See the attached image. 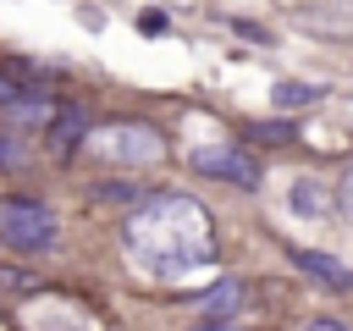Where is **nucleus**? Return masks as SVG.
Here are the masks:
<instances>
[{
	"label": "nucleus",
	"mask_w": 353,
	"mask_h": 331,
	"mask_svg": "<svg viewBox=\"0 0 353 331\" xmlns=\"http://www.w3.org/2000/svg\"><path fill=\"white\" fill-rule=\"evenodd\" d=\"M121 243H127V254L154 281H176V276L204 270L215 259L210 210L199 199H188V193H154V199H143L121 221Z\"/></svg>",
	"instance_id": "1"
},
{
	"label": "nucleus",
	"mask_w": 353,
	"mask_h": 331,
	"mask_svg": "<svg viewBox=\"0 0 353 331\" xmlns=\"http://www.w3.org/2000/svg\"><path fill=\"white\" fill-rule=\"evenodd\" d=\"M336 193H342V210H347V215H353V171H347V177H342V188H336Z\"/></svg>",
	"instance_id": "15"
},
{
	"label": "nucleus",
	"mask_w": 353,
	"mask_h": 331,
	"mask_svg": "<svg viewBox=\"0 0 353 331\" xmlns=\"http://www.w3.org/2000/svg\"><path fill=\"white\" fill-rule=\"evenodd\" d=\"M336 210H342V193L331 182H320V177H292L287 182V215H298V221H331Z\"/></svg>",
	"instance_id": "5"
},
{
	"label": "nucleus",
	"mask_w": 353,
	"mask_h": 331,
	"mask_svg": "<svg viewBox=\"0 0 353 331\" xmlns=\"http://www.w3.org/2000/svg\"><path fill=\"white\" fill-rule=\"evenodd\" d=\"M94 193H99V199H127V193H132V188H127V182H99V188H94Z\"/></svg>",
	"instance_id": "14"
},
{
	"label": "nucleus",
	"mask_w": 353,
	"mask_h": 331,
	"mask_svg": "<svg viewBox=\"0 0 353 331\" xmlns=\"http://www.w3.org/2000/svg\"><path fill=\"white\" fill-rule=\"evenodd\" d=\"M320 83H303V77H281L276 88H270V105L276 110H309V105H320Z\"/></svg>",
	"instance_id": "9"
},
{
	"label": "nucleus",
	"mask_w": 353,
	"mask_h": 331,
	"mask_svg": "<svg viewBox=\"0 0 353 331\" xmlns=\"http://www.w3.org/2000/svg\"><path fill=\"white\" fill-rule=\"evenodd\" d=\"M17 166H28V138L0 132V171H17Z\"/></svg>",
	"instance_id": "11"
},
{
	"label": "nucleus",
	"mask_w": 353,
	"mask_h": 331,
	"mask_svg": "<svg viewBox=\"0 0 353 331\" xmlns=\"http://www.w3.org/2000/svg\"><path fill=\"white\" fill-rule=\"evenodd\" d=\"M94 149L110 166H154V160H165V138L149 121H110V127L94 132Z\"/></svg>",
	"instance_id": "3"
},
{
	"label": "nucleus",
	"mask_w": 353,
	"mask_h": 331,
	"mask_svg": "<svg viewBox=\"0 0 353 331\" xmlns=\"http://www.w3.org/2000/svg\"><path fill=\"white\" fill-rule=\"evenodd\" d=\"M237 309H243V287H237V281H221V287H210V292L199 298V314H204L210 325H226Z\"/></svg>",
	"instance_id": "8"
},
{
	"label": "nucleus",
	"mask_w": 353,
	"mask_h": 331,
	"mask_svg": "<svg viewBox=\"0 0 353 331\" xmlns=\"http://www.w3.org/2000/svg\"><path fill=\"white\" fill-rule=\"evenodd\" d=\"M193 171L199 177H215V182H232V188H259V160L221 143V149H199L193 154Z\"/></svg>",
	"instance_id": "4"
},
{
	"label": "nucleus",
	"mask_w": 353,
	"mask_h": 331,
	"mask_svg": "<svg viewBox=\"0 0 353 331\" xmlns=\"http://www.w3.org/2000/svg\"><path fill=\"white\" fill-rule=\"evenodd\" d=\"M248 138H292V127H281V121H248Z\"/></svg>",
	"instance_id": "12"
},
{
	"label": "nucleus",
	"mask_w": 353,
	"mask_h": 331,
	"mask_svg": "<svg viewBox=\"0 0 353 331\" xmlns=\"http://www.w3.org/2000/svg\"><path fill=\"white\" fill-rule=\"evenodd\" d=\"M199 331H237V325H199Z\"/></svg>",
	"instance_id": "16"
},
{
	"label": "nucleus",
	"mask_w": 353,
	"mask_h": 331,
	"mask_svg": "<svg viewBox=\"0 0 353 331\" xmlns=\"http://www.w3.org/2000/svg\"><path fill=\"white\" fill-rule=\"evenodd\" d=\"M292 265L303 270V276H314V281H325V287H353V270L336 259V254H320V248H292Z\"/></svg>",
	"instance_id": "7"
},
{
	"label": "nucleus",
	"mask_w": 353,
	"mask_h": 331,
	"mask_svg": "<svg viewBox=\"0 0 353 331\" xmlns=\"http://www.w3.org/2000/svg\"><path fill=\"white\" fill-rule=\"evenodd\" d=\"M55 232H61V221H55L50 204H39V199H0V243L11 254H39V248L55 243Z\"/></svg>",
	"instance_id": "2"
},
{
	"label": "nucleus",
	"mask_w": 353,
	"mask_h": 331,
	"mask_svg": "<svg viewBox=\"0 0 353 331\" xmlns=\"http://www.w3.org/2000/svg\"><path fill=\"white\" fill-rule=\"evenodd\" d=\"M6 116H11L17 127H50V121H55V110H50V99H44V94H33V99H17V105H6Z\"/></svg>",
	"instance_id": "10"
},
{
	"label": "nucleus",
	"mask_w": 353,
	"mask_h": 331,
	"mask_svg": "<svg viewBox=\"0 0 353 331\" xmlns=\"http://www.w3.org/2000/svg\"><path fill=\"white\" fill-rule=\"evenodd\" d=\"M303 331H347V325L331 320V314H314V320H303Z\"/></svg>",
	"instance_id": "13"
},
{
	"label": "nucleus",
	"mask_w": 353,
	"mask_h": 331,
	"mask_svg": "<svg viewBox=\"0 0 353 331\" xmlns=\"http://www.w3.org/2000/svg\"><path fill=\"white\" fill-rule=\"evenodd\" d=\"M83 138H94V121H88V110H83V105H66V110H55V121H50V149H55V154H72Z\"/></svg>",
	"instance_id": "6"
}]
</instances>
